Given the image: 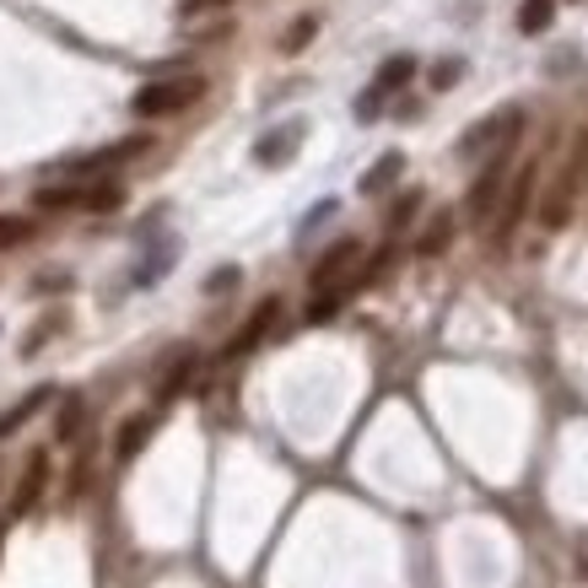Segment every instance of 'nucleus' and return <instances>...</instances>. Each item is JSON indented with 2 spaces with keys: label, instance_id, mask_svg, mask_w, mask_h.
<instances>
[{
  "label": "nucleus",
  "instance_id": "f257e3e1",
  "mask_svg": "<svg viewBox=\"0 0 588 588\" xmlns=\"http://www.w3.org/2000/svg\"><path fill=\"white\" fill-rule=\"evenodd\" d=\"M584 178H588V130L578 136V147H573V157H567V167L556 173L551 195L540 200V222H546V227H567V216H573V200H578Z\"/></svg>",
  "mask_w": 588,
  "mask_h": 588
},
{
  "label": "nucleus",
  "instance_id": "f03ea898",
  "mask_svg": "<svg viewBox=\"0 0 588 588\" xmlns=\"http://www.w3.org/2000/svg\"><path fill=\"white\" fill-rule=\"evenodd\" d=\"M200 92H205V76H178V82H151V87H141V92L130 98V109H136L141 120H162V114H178V109H189V103H200Z\"/></svg>",
  "mask_w": 588,
  "mask_h": 588
},
{
  "label": "nucleus",
  "instance_id": "7ed1b4c3",
  "mask_svg": "<svg viewBox=\"0 0 588 588\" xmlns=\"http://www.w3.org/2000/svg\"><path fill=\"white\" fill-rule=\"evenodd\" d=\"M535 178H540V167L535 162H524L518 173H513V184H508V205L497 211V249H508L513 243V233H518V222H524V211H529V200H535Z\"/></svg>",
  "mask_w": 588,
  "mask_h": 588
},
{
  "label": "nucleus",
  "instance_id": "20e7f679",
  "mask_svg": "<svg viewBox=\"0 0 588 588\" xmlns=\"http://www.w3.org/2000/svg\"><path fill=\"white\" fill-rule=\"evenodd\" d=\"M508 157H513V141L502 151H491V162L480 167V178L470 184V216L475 222H486L491 211H497V200H502V184H508Z\"/></svg>",
  "mask_w": 588,
  "mask_h": 588
},
{
  "label": "nucleus",
  "instance_id": "39448f33",
  "mask_svg": "<svg viewBox=\"0 0 588 588\" xmlns=\"http://www.w3.org/2000/svg\"><path fill=\"white\" fill-rule=\"evenodd\" d=\"M356 260H362V243H356V238H340L329 254H318V265H313V276H308V282H313V297L318 292H346L340 276H346Z\"/></svg>",
  "mask_w": 588,
  "mask_h": 588
},
{
  "label": "nucleus",
  "instance_id": "423d86ee",
  "mask_svg": "<svg viewBox=\"0 0 588 588\" xmlns=\"http://www.w3.org/2000/svg\"><path fill=\"white\" fill-rule=\"evenodd\" d=\"M43 480H49V453H43V448H33V453H27V470H22V480H16V497H11V518H22V513H33V508H38Z\"/></svg>",
  "mask_w": 588,
  "mask_h": 588
},
{
  "label": "nucleus",
  "instance_id": "0eeeda50",
  "mask_svg": "<svg viewBox=\"0 0 588 588\" xmlns=\"http://www.w3.org/2000/svg\"><path fill=\"white\" fill-rule=\"evenodd\" d=\"M276 313H282V302H276V297H265V302H260V308L249 313V324H243V329H238V335L227 340V351H222V356H249V351H254V346H260V340L271 335Z\"/></svg>",
  "mask_w": 588,
  "mask_h": 588
},
{
  "label": "nucleus",
  "instance_id": "6e6552de",
  "mask_svg": "<svg viewBox=\"0 0 588 588\" xmlns=\"http://www.w3.org/2000/svg\"><path fill=\"white\" fill-rule=\"evenodd\" d=\"M151 141L147 136H130V141H120V147H103V151H92V157H71L65 167L71 173H109V167H120V162H130V157H141Z\"/></svg>",
  "mask_w": 588,
  "mask_h": 588
},
{
  "label": "nucleus",
  "instance_id": "1a4fd4ad",
  "mask_svg": "<svg viewBox=\"0 0 588 588\" xmlns=\"http://www.w3.org/2000/svg\"><path fill=\"white\" fill-rule=\"evenodd\" d=\"M302 130H308L302 120H287L282 130H271V136H265L260 147H254V157H260L265 167H282V162H287V157H292V151L302 147Z\"/></svg>",
  "mask_w": 588,
  "mask_h": 588
},
{
  "label": "nucleus",
  "instance_id": "9d476101",
  "mask_svg": "<svg viewBox=\"0 0 588 588\" xmlns=\"http://www.w3.org/2000/svg\"><path fill=\"white\" fill-rule=\"evenodd\" d=\"M49 395H54L49 384L27 389V395H22V400H16V405H11V411L0 416V442H5V438H16V433H22V427H27V422H33V416H38L43 405H49Z\"/></svg>",
  "mask_w": 588,
  "mask_h": 588
},
{
  "label": "nucleus",
  "instance_id": "9b49d317",
  "mask_svg": "<svg viewBox=\"0 0 588 588\" xmlns=\"http://www.w3.org/2000/svg\"><path fill=\"white\" fill-rule=\"evenodd\" d=\"M195 367H200V356H195V351H184V356L167 367V378L157 384V405H173V400H178V395L195 384Z\"/></svg>",
  "mask_w": 588,
  "mask_h": 588
},
{
  "label": "nucleus",
  "instance_id": "f8f14e48",
  "mask_svg": "<svg viewBox=\"0 0 588 588\" xmlns=\"http://www.w3.org/2000/svg\"><path fill=\"white\" fill-rule=\"evenodd\" d=\"M400 173H405V151H384V157L362 173V195H384Z\"/></svg>",
  "mask_w": 588,
  "mask_h": 588
},
{
  "label": "nucleus",
  "instance_id": "ddd939ff",
  "mask_svg": "<svg viewBox=\"0 0 588 588\" xmlns=\"http://www.w3.org/2000/svg\"><path fill=\"white\" fill-rule=\"evenodd\" d=\"M151 433H157V416H130V422L120 427V442H114V453L130 464V459H136V453H141V448L151 442Z\"/></svg>",
  "mask_w": 588,
  "mask_h": 588
},
{
  "label": "nucleus",
  "instance_id": "4468645a",
  "mask_svg": "<svg viewBox=\"0 0 588 588\" xmlns=\"http://www.w3.org/2000/svg\"><path fill=\"white\" fill-rule=\"evenodd\" d=\"M448 243H453V211H438V216H433V227L416 238V254H422V260H438Z\"/></svg>",
  "mask_w": 588,
  "mask_h": 588
},
{
  "label": "nucleus",
  "instance_id": "2eb2a0df",
  "mask_svg": "<svg viewBox=\"0 0 588 588\" xmlns=\"http://www.w3.org/2000/svg\"><path fill=\"white\" fill-rule=\"evenodd\" d=\"M411 76H416V60H411V54H395V60H384V65H378V82H373V87L389 98V92H400Z\"/></svg>",
  "mask_w": 588,
  "mask_h": 588
},
{
  "label": "nucleus",
  "instance_id": "dca6fc26",
  "mask_svg": "<svg viewBox=\"0 0 588 588\" xmlns=\"http://www.w3.org/2000/svg\"><path fill=\"white\" fill-rule=\"evenodd\" d=\"M120 205H125V189H120L114 178H103V184H87V189H82V211H98V216H103V211H120Z\"/></svg>",
  "mask_w": 588,
  "mask_h": 588
},
{
  "label": "nucleus",
  "instance_id": "f3484780",
  "mask_svg": "<svg viewBox=\"0 0 588 588\" xmlns=\"http://www.w3.org/2000/svg\"><path fill=\"white\" fill-rule=\"evenodd\" d=\"M33 205H38V211H82V189H71V184H43V189L33 195Z\"/></svg>",
  "mask_w": 588,
  "mask_h": 588
},
{
  "label": "nucleus",
  "instance_id": "a211bd4d",
  "mask_svg": "<svg viewBox=\"0 0 588 588\" xmlns=\"http://www.w3.org/2000/svg\"><path fill=\"white\" fill-rule=\"evenodd\" d=\"M556 22V0H524L518 5V33H546Z\"/></svg>",
  "mask_w": 588,
  "mask_h": 588
},
{
  "label": "nucleus",
  "instance_id": "6ab92c4d",
  "mask_svg": "<svg viewBox=\"0 0 588 588\" xmlns=\"http://www.w3.org/2000/svg\"><path fill=\"white\" fill-rule=\"evenodd\" d=\"M82 416H87V405H82L76 395H65V405H60V422H54V438H60V442H76V433H82Z\"/></svg>",
  "mask_w": 588,
  "mask_h": 588
},
{
  "label": "nucleus",
  "instance_id": "aec40b11",
  "mask_svg": "<svg viewBox=\"0 0 588 588\" xmlns=\"http://www.w3.org/2000/svg\"><path fill=\"white\" fill-rule=\"evenodd\" d=\"M422 211V189H405L400 200H395V211H389V233H400V227H411V216Z\"/></svg>",
  "mask_w": 588,
  "mask_h": 588
},
{
  "label": "nucleus",
  "instance_id": "412c9836",
  "mask_svg": "<svg viewBox=\"0 0 588 588\" xmlns=\"http://www.w3.org/2000/svg\"><path fill=\"white\" fill-rule=\"evenodd\" d=\"M340 302H346V292H318L313 302H308V313H302V318H308V324H329V318L340 313Z\"/></svg>",
  "mask_w": 588,
  "mask_h": 588
},
{
  "label": "nucleus",
  "instance_id": "4be33fe9",
  "mask_svg": "<svg viewBox=\"0 0 588 588\" xmlns=\"http://www.w3.org/2000/svg\"><path fill=\"white\" fill-rule=\"evenodd\" d=\"M33 238V222L27 216H0V249H22Z\"/></svg>",
  "mask_w": 588,
  "mask_h": 588
},
{
  "label": "nucleus",
  "instance_id": "5701e85b",
  "mask_svg": "<svg viewBox=\"0 0 588 588\" xmlns=\"http://www.w3.org/2000/svg\"><path fill=\"white\" fill-rule=\"evenodd\" d=\"M313 33H318V22H313V16H297L292 27H287V38H282V49H287V54H297V49H302Z\"/></svg>",
  "mask_w": 588,
  "mask_h": 588
},
{
  "label": "nucleus",
  "instance_id": "b1692460",
  "mask_svg": "<svg viewBox=\"0 0 588 588\" xmlns=\"http://www.w3.org/2000/svg\"><path fill=\"white\" fill-rule=\"evenodd\" d=\"M459 76H464V60H438L427 82H433V92H448V87H453Z\"/></svg>",
  "mask_w": 588,
  "mask_h": 588
},
{
  "label": "nucleus",
  "instance_id": "393cba45",
  "mask_svg": "<svg viewBox=\"0 0 588 588\" xmlns=\"http://www.w3.org/2000/svg\"><path fill=\"white\" fill-rule=\"evenodd\" d=\"M378 114H384V92H378V87H367V92L356 98V120L367 125V120H378Z\"/></svg>",
  "mask_w": 588,
  "mask_h": 588
},
{
  "label": "nucleus",
  "instance_id": "a878e982",
  "mask_svg": "<svg viewBox=\"0 0 588 588\" xmlns=\"http://www.w3.org/2000/svg\"><path fill=\"white\" fill-rule=\"evenodd\" d=\"M227 287H238V271H216V276L205 282V292H227Z\"/></svg>",
  "mask_w": 588,
  "mask_h": 588
},
{
  "label": "nucleus",
  "instance_id": "bb28decb",
  "mask_svg": "<svg viewBox=\"0 0 588 588\" xmlns=\"http://www.w3.org/2000/svg\"><path fill=\"white\" fill-rule=\"evenodd\" d=\"M195 5H227V0H195Z\"/></svg>",
  "mask_w": 588,
  "mask_h": 588
}]
</instances>
